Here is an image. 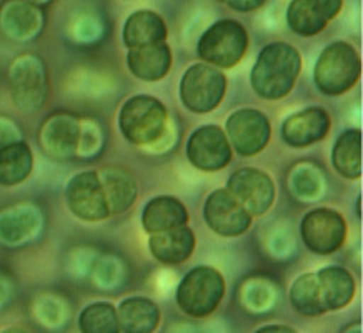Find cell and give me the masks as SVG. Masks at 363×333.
Returning <instances> with one entry per match:
<instances>
[{"instance_id": "1f68e13d", "label": "cell", "mask_w": 363, "mask_h": 333, "mask_svg": "<svg viewBox=\"0 0 363 333\" xmlns=\"http://www.w3.org/2000/svg\"><path fill=\"white\" fill-rule=\"evenodd\" d=\"M37 320L44 323L49 328H57L62 323L67 322V313L65 305L60 303L57 298H40L37 302Z\"/></svg>"}, {"instance_id": "ba28073f", "label": "cell", "mask_w": 363, "mask_h": 333, "mask_svg": "<svg viewBox=\"0 0 363 333\" xmlns=\"http://www.w3.org/2000/svg\"><path fill=\"white\" fill-rule=\"evenodd\" d=\"M300 235L305 247L313 254H333L345 244V218L332 208H315L302 218Z\"/></svg>"}, {"instance_id": "d6a6232c", "label": "cell", "mask_w": 363, "mask_h": 333, "mask_svg": "<svg viewBox=\"0 0 363 333\" xmlns=\"http://www.w3.org/2000/svg\"><path fill=\"white\" fill-rule=\"evenodd\" d=\"M102 133L100 128L95 125L94 122H84L80 123V137H79V147L77 154L82 157H94L97 152L102 149Z\"/></svg>"}, {"instance_id": "5bb4252c", "label": "cell", "mask_w": 363, "mask_h": 333, "mask_svg": "<svg viewBox=\"0 0 363 333\" xmlns=\"http://www.w3.org/2000/svg\"><path fill=\"white\" fill-rule=\"evenodd\" d=\"M340 9V0H295L286 11V22L297 35L313 37L323 30Z\"/></svg>"}, {"instance_id": "44dd1931", "label": "cell", "mask_w": 363, "mask_h": 333, "mask_svg": "<svg viewBox=\"0 0 363 333\" xmlns=\"http://www.w3.org/2000/svg\"><path fill=\"white\" fill-rule=\"evenodd\" d=\"M127 65L137 79L145 80V82H157L169 74L172 67V50L165 42L137 47V49L128 50Z\"/></svg>"}, {"instance_id": "603a6c76", "label": "cell", "mask_w": 363, "mask_h": 333, "mask_svg": "<svg viewBox=\"0 0 363 333\" xmlns=\"http://www.w3.org/2000/svg\"><path fill=\"white\" fill-rule=\"evenodd\" d=\"M150 254L167 265L182 264L192 255L195 249V235L189 227L154 233L149 239Z\"/></svg>"}, {"instance_id": "7a4b0ae2", "label": "cell", "mask_w": 363, "mask_h": 333, "mask_svg": "<svg viewBox=\"0 0 363 333\" xmlns=\"http://www.w3.org/2000/svg\"><path fill=\"white\" fill-rule=\"evenodd\" d=\"M118 127L130 144L152 147L162 140L169 127L167 108L152 95H135L122 106Z\"/></svg>"}, {"instance_id": "5b68a950", "label": "cell", "mask_w": 363, "mask_h": 333, "mask_svg": "<svg viewBox=\"0 0 363 333\" xmlns=\"http://www.w3.org/2000/svg\"><path fill=\"white\" fill-rule=\"evenodd\" d=\"M248 47V33L240 22L223 18L203 32L199 40V57L210 67L232 69L243 59Z\"/></svg>"}, {"instance_id": "e0dca14e", "label": "cell", "mask_w": 363, "mask_h": 333, "mask_svg": "<svg viewBox=\"0 0 363 333\" xmlns=\"http://www.w3.org/2000/svg\"><path fill=\"white\" fill-rule=\"evenodd\" d=\"M42 227L39 208L33 205H16L0 212V242L17 247L28 242Z\"/></svg>"}, {"instance_id": "cb8c5ba5", "label": "cell", "mask_w": 363, "mask_h": 333, "mask_svg": "<svg viewBox=\"0 0 363 333\" xmlns=\"http://www.w3.org/2000/svg\"><path fill=\"white\" fill-rule=\"evenodd\" d=\"M118 325L123 333H154L160 323V308L145 297L122 300L117 310Z\"/></svg>"}, {"instance_id": "4316f807", "label": "cell", "mask_w": 363, "mask_h": 333, "mask_svg": "<svg viewBox=\"0 0 363 333\" xmlns=\"http://www.w3.org/2000/svg\"><path fill=\"white\" fill-rule=\"evenodd\" d=\"M33 155L26 142L0 149V185L12 187L26 180L32 172Z\"/></svg>"}, {"instance_id": "277c9868", "label": "cell", "mask_w": 363, "mask_h": 333, "mask_svg": "<svg viewBox=\"0 0 363 333\" xmlns=\"http://www.w3.org/2000/svg\"><path fill=\"white\" fill-rule=\"evenodd\" d=\"M225 295V280L212 266H195L177 288V305L190 317L203 318L215 312Z\"/></svg>"}, {"instance_id": "9c48e42d", "label": "cell", "mask_w": 363, "mask_h": 333, "mask_svg": "<svg viewBox=\"0 0 363 333\" xmlns=\"http://www.w3.org/2000/svg\"><path fill=\"white\" fill-rule=\"evenodd\" d=\"M225 190L252 217L264 215L274 205L275 184L270 175L262 170H237L228 179Z\"/></svg>"}, {"instance_id": "4dcf8cb0", "label": "cell", "mask_w": 363, "mask_h": 333, "mask_svg": "<svg viewBox=\"0 0 363 333\" xmlns=\"http://www.w3.org/2000/svg\"><path fill=\"white\" fill-rule=\"evenodd\" d=\"M275 302L274 288L265 280L252 278L242 288V303L253 313L269 310Z\"/></svg>"}, {"instance_id": "7c38bea8", "label": "cell", "mask_w": 363, "mask_h": 333, "mask_svg": "<svg viewBox=\"0 0 363 333\" xmlns=\"http://www.w3.org/2000/svg\"><path fill=\"white\" fill-rule=\"evenodd\" d=\"M187 159L195 169L217 172L232 159V147L225 132L218 125H203L195 130L187 142Z\"/></svg>"}, {"instance_id": "484cf974", "label": "cell", "mask_w": 363, "mask_h": 333, "mask_svg": "<svg viewBox=\"0 0 363 333\" xmlns=\"http://www.w3.org/2000/svg\"><path fill=\"white\" fill-rule=\"evenodd\" d=\"M333 166L342 177L355 180L362 175V132L357 128L343 132L332 152Z\"/></svg>"}, {"instance_id": "d4e9b609", "label": "cell", "mask_w": 363, "mask_h": 333, "mask_svg": "<svg viewBox=\"0 0 363 333\" xmlns=\"http://www.w3.org/2000/svg\"><path fill=\"white\" fill-rule=\"evenodd\" d=\"M167 39V26L159 13L152 11L133 12L123 26V44L128 49L162 44Z\"/></svg>"}, {"instance_id": "f1b7e54d", "label": "cell", "mask_w": 363, "mask_h": 333, "mask_svg": "<svg viewBox=\"0 0 363 333\" xmlns=\"http://www.w3.org/2000/svg\"><path fill=\"white\" fill-rule=\"evenodd\" d=\"M289 184L295 197L307 200V202L322 197L325 190V177L322 170L310 162L295 165L292 174H290Z\"/></svg>"}, {"instance_id": "8d00e7d4", "label": "cell", "mask_w": 363, "mask_h": 333, "mask_svg": "<svg viewBox=\"0 0 363 333\" xmlns=\"http://www.w3.org/2000/svg\"><path fill=\"white\" fill-rule=\"evenodd\" d=\"M7 295H9V290H7V285L2 283V280H0V305H2L4 302H7Z\"/></svg>"}, {"instance_id": "2e32d148", "label": "cell", "mask_w": 363, "mask_h": 333, "mask_svg": "<svg viewBox=\"0 0 363 333\" xmlns=\"http://www.w3.org/2000/svg\"><path fill=\"white\" fill-rule=\"evenodd\" d=\"M80 122L69 113H57L47 118L40 130V144L54 159L69 160L77 154Z\"/></svg>"}, {"instance_id": "83f0119b", "label": "cell", "mask_w": 363, "mask_h": 333, "mask_svg": "<svg viewBox=\"0 0 363 333\" xmlns=\"http://www.w3.org/2000/svg\"><path fill=\"white\" fill-rule=\"evenodd\" d=\"M290 302L295 310L305 317L325 315L315 272L302 273L295 280L290 288Z\"/></svg>"}, {"instance_id": "8fae6325", "label": "cell", "mask_w": 363, "mask_h": 333, "mask_svg": "<svg viewBox=\"0 0 363 333\" xmlns=\"http://www.w3.org/2000/svg\"><path fill=\"white\" fill-rule=\"evenodd\" d=\"M65 200L70 212L80 220L100 222L111 215L97 172H80L72 177L65 188Z\"/></svg>"}, {"instance_id": "52a82bcc", "label": "cell", "mask_w": 363, "mask_h": 333, "mask_svg": "<svg viewBox=\"0 0 363 333\" xmlns=\"http://www.w3.org/2000/svg\"><path fill=\"white\" fill-rule=\"evenodd\" d=\"M11 94L17 108L32 113L45 103L47 70L40 57L27 54L13 60L9 70Z\"/></svg>"}, {"instance_id": "7402d4cb", "label": "cell", "mask_w": 363, "mask_h": 333, "mask_svg": "<svg viewBox=\"0 0 363 333\" xmlns=\"http://www.w3.org/2000/svg\"><path fill=\"white\" fill-rule=\"evenodd\" d=\"M97 175L102 184L108 212H127L137 198V184L132 174L122 166H105L99 170Z\"/></svg>"}, {"instance_id": "9a60e30c", "label": "cell", "mask_w": 363, "mask_h": 333, "mask_svg": "<svg viewBox=\"0 0 363 333\" xmlns=\"http://www.w3.org/2000/svg\"><path fill=\"white\" fill-rule=\"evenodd\" d=\"M332 120L322 107H308L290 115L281 125V139L292 147H308L323 140Z\"/></svg>"}, {"instance_id": "d590c367", "label": "cell", "mask_w": 363, "mask_h": 333, "mask_svg": "<svg viewBox=\"0 0 363 333\" xmlns=\"http://www.w3.org/2000/svg\"><path fill=\"white\" fill-rule=\"evenodd\" d=\"M255 333H297V332L286 325H265L259 328Z\"/></svg>"}, {"instance_id": "30bf717a", "label": "cell", "mask_w": 363, "mask_h": 333, "mask_svg": "<svg viewBox=\"0 0 363 333\" xmlns=\"http://www.w3.org/2000/svg\"><path fill=\"white\" fill-rule=\"evenodd\" d=\"M227 133L233 149L243 157L260 154L270 140V120L264 112L242 108L233 112L227 120Z\"/></svg>"}, {"instance_id": "4fadbf2b", "label": "cell", "mask_w": 363, "mask_h": 333, "mask_svg": "<svg viewBox=\"0 0 363 333\" xmlns=\"http://www.w3.org/2000/svg\"><path fill=\"white\" fill-rule=\"evenodd\" d=\"M203 217L207 225L222 237H237L252 227L253 217L225 188H218L205 200Z\"/></svg>"}, {"instance_id": "ac0fdd59", "label": "cell", "mask_w": 363, "mask_h": 333, "mask_svg": "<svg viewBox=\"0 0 363 333\" xmlns=\"http://www.w3.org/2000/svg\"><path fill=\"white\" fill-rule=\"evenodd\" d=\"M315 275L325 313L340 310L352 302L355 295V280L348 270L342 266H325Z\"/></svg>"}, {"instance_id": "f546056e", "label": "cell", "mask_w": 363, "mask_h": 333, "mask_svg": "<svg viewBox=\"0 0 363 333\" xmlns=\"http://www.w3.org/2000/svg\"><path fill=\"white\" fill-rule=\"evenodd\" d=\"M79 328L82 333H121L117 308L107 302L85 307L79 317Z\"/></svg>"}, {"instance_id": "6da1fadb", "label": "cell", "mask_w": 363, "mask_h": 333, "mask_svg": "<svg viewBox=\"0 0 363 333\" xmlns=\"http://www.w3.org/2000/svg\"><path fill=\"white\" fill-rule=\"evenodd\" d=\"M302 69V57L295 47L285 42L265 45L257 57L250 74L252 87L267 100L284 98L292 92Z\"/></svg>"}, {"instance_id": "3957f363", "label": "cell", "mask_w": 363, "mask_h": 333, "mask_svg": "<svg viewBox=\"0 0 363 333\" xmlns=\"http://www.w3.org/2000/svg\"><path fill=\"white\" fill-rule=\"evenodd\" d=\"M362 62L357 50L347 42L325 47L315 65V85L325 95H342L358 82Z\"/></svg>"}, {"instance_id": "ffe728a7", "label": "cell", "mask_w": 363, "mask_h": 333, "mask_svg": "<svg viewBox=\"0 0 363 333\" xmlns=\"http://www.w3.org/2000/svg\"><path fill=\"white\" fill-rule=\"evenodd\" d=\"M0 27L13 40H30L44 27V16L33 4L11 2L0 12Z\"/></svg>"}, {"instance_id": "74e56055", "label": "cell", "mask_w": 363, "mask_h": 333, "mask_svg": "<svg viewBox=\"0 0 363 333\" xmlns=\"http://www.w3.org/2000/svg\"><path fill=\"white\" fill-rule=\"evenodd\" d=\"M343 333H360V323H353V325L347 327V330H343Z\"/></svg>"}, {"instance_id": "d6986e66", "label": "cell", "mask_w": 363, "mask_h": 333, "mask_svg": "<svg viewBox=\"0 0 363 333\" xmlns=\"http://www.w3.org/2000/svg\"><path fill=\"white\" fill-rule=\"evenodd\" d=\"M189 212L179 198L170 195L152 198L142 212V225L145 232L162 233L174 228L187 227Z\"/></svg>"}, {"instance_id": "8992f818", "label": "cell", "mask_w": 363, "mask_h": 333, "mask_svg": "<svg viewBox=\"0 0 363 333\" xmlns=\"http://www.w3.org/2000/svg\"><path fill=\"white\" fill-rule=\"evenodd\" d=\"M227 92V79L207 64H195L180 80L182 103L195 113H207L220 106Z\"/></svg>"}, {"instance_id": "836d02e7", "label": "cell", "mask_w": 363, "mask_h": 333, "mask_svg": "<svg viewBox=\"0 0 363 333\" xmlns=\"http://www.w3.org/2000/svg\"><path fill=\"white\" fill-rule=\"evenodd\" d=\"M17 142H22V133L18 127L9 118L0 117V149H6Z\"/></svg>"}, {"instance_id": "e575fe53", "label": "cell", "mask_w": 363, "mask_h": 333, "mask_svg": "<svg viewBox=\"0 0 363 333\" xmlns=\"http://www.w3.org/2000/svg\"><path fill=\"white\" fill-rule=\"evenodd\" d=\"M264 4H265V0H248V2H227V6L235 9V11L248 12V11H255V9L262 7Z\"/></svg>"}, {"instance_id": "f35d334b", "label": "cell", "mask_w": 363, "mask_h": 333, "mask_svg": "<svg viewBox=\"0 0 363 333\" xmlns=\"http://www.w3.org/2000/svg\"><path fill=\"white\" fill-rule=\"evenodd\" d=\"M0 333H32V332L26 330V328H7V330H4Z\"/></svg>"}]
</instances>
